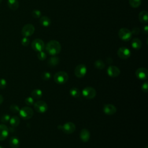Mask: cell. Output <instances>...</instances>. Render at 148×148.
Here are the masks:
<instances>
[{
	"label": "cell",
	"instance_id": "ffe728a7",
	"mask_svg": "<svg viewBox=\"0 0 148 148\" xmlns=\"http://www.w3.org/2000/svg\"><path fill=\"white\" fill-rule=\"evenodd\" d=\"M39 22L42 26H43L45 27H47L51 24V21L49 17H48L47 16H44L40 18Z\"/></svg>",
	"mask_w": 148,
	"mask_h": 148
},
{
	"label": "cell",
	"instance_id": "4316f807",
	"mask_svg": "<svg viewBox=\"0 0 148 148\" xmlns=\"http://www.w3.org/2000/svg\"><path fill=\"white\" fill-rule=\"evenodd\" d=\"M129 4L131 7L136 8L140 5L141 0H129Z\"/></svg>",
	"mask_w": 148,
	"mask_h": 148
},
{
	"label": "cell",
	"instance_id": "7402d4cb",
	"mask_svg": "<svg viewBox=\"0 0 148 148\" xmlns=\"http://www.w3.org/2000/svg\"><path fill=\"white\" fill-rule=\"evenodd\" d=\"M20 122V119L17 116H13L12 117H10L9 120V123L11 126L13 127H17Z\"/></svg>",
	"mask_w": 148,
	"mask_h": 148
},
{
	"label": "cell",
	"instance_id": "8992f818",
	"mask_svg": "<svg viewBox=\"0 0 148 148\" xmlns=\"http://www.w3.org/2000/svg\"><path fill=\"white\" fill-rule=\"evenodd\" d=\"M31 47L36 51H43L45 47V43L40 39H35L31 43Z\"/></svg>",
	"mask_w": 148,
	"mask_h": 148
},
{
	"label": "cell",
	"instance_id": "f1b7e54d",
	"mask_svg": "<svg viewBox=\"0 0 148 148\" xmlns=\"http://www.w3.org/2000/svg\"><path fill=\"white\" fill-rule=\"evenodd\" d=\"M10 119V115L8 114H4L2 116L1 118V122H2V123H6L8 122H9Z\"/></svg>",
	"mask_w": 148,
	"mask_h": 148
},
{
	"label": "cell",
	"instance_id": "3957f363",
	"mask_svg": "<svg viewBox=\"0 0 148 148\" xmlns=\"http://www.w3.org/2000/svg\"><path fill=\"white\" fill-rule=\"evenodd\" d=\"M19 114L22 119L28 120L33 116L34 111L30 107L24 106L20 109Z\"/></svg>",
	"mask_w": 148,
	"mask_h": 148
},
{
	"label": "cell",
	"instance_id": "d6a6232c",
	"mask_svg": "<svg viewBox=\"0 0 148 148\" xmlns=\"http://www.w3.org/2000/svg\"><path fill=\"white\" fill-rule=\"evenodd\" d=\"M32 15L35 18H39L41 16V12L39 10L35 9L32 12Z\"/></svg>",
	"mask_w": 148,
	"mask_h": 148
},
{
	"label": "cell",
	"instance_id": "ac0fdd59",
	"mask_svg": "<svg viewBox=\"0 0 148 148\" xmlns=\"http://www.w3.org/2000/svg\"><path fill=\"white\" fill-rule=\"evenodd\" d=\"M148 13L146 10L141 11L138 15V18L139 21L143 24H146L148 21Z\"/></svg>",
	"mask_w": 148,
	"mask_h": 148
},
{
	"label": "cell",
	"instance_id": "ab89813d",
	"mask_svg": "<svg viewBox=\"0 0 148 148\" xmlns=\"http://www.w3.org/2000/svg\"><path fill=\"white\" fill-rule=\"evenodd\" d=\"M3 102V97L2 95L0 94V105H1Z\"/></svg>",
	"mask_w": 148,
	"mask_h": 148
},
{
	"label": "cell",
	"instance_id": "60d3db41",
	"mask_svg": "<svg viewBox=\"0 0 148 148\" xmlns=\"http://www.w3.org/2000/svg\"><path fill=\"white\" fill-rule=\"evenodd\" d=\"M145 148H148V147H147V146H146V147H145Z\"/></svg>",
	"mask_w": 148,
	"mask_h": 148
},
{
	"label": "cell",
	"instance_id": "1f68e13d",
	"mask_svg": "<svg viewBox=\"0 0 148 148\" xmlns=\"http://www.w3.org/2000/svg\"><path fill=\"white\" fill-rule=\"evenodd\" d=\"M46 54L45 51H39L38 54V58H39V60H45L46 58Z\"/></svg>",
	"mask_w": 148,
	"mask_h": 148
},
{
	"label": "cell",
	"instance_id": "83f0119b",
	"mask_svg": "<svg viewBox=\"0 0 148 148\" xmlns=\"http://www.w3.org/2000/svg\"><path fill=\"white\" fill-rule=\"evenodd\" d=\"M51 73L47 71H45L41 74V78L43 80H48L51 78Z\"/></svg>",
	"mask_w": 148,
	"mask_h": 148
},
{
	"label": "cell",
	"instance_id": "836d02e7",
	"mask_svg": "<svg viewBox=\"0 0 148 148\" xmlns=\"http://www.w3.org/2000/svg\"><path fill=\"white\" fill-rule=\"evenodd\" d=\"M21 45L24 46H27L29 43V39L28 38V37H24L21 39Z\"/></svg>",
	"mask_w": 148,
	"mask_h": 148
},
{
	"label": "cell",
	"instance_id": "d4e9b609",
	"mask_svg": "<svg viewBox=\"0 0 148 148\" xmlns=\"http://www.w3.org/2000/svg\"><path fill=\"white\" fill-rule=\"evenodd\" d=\"M70 95L74 98H78L80 96V92L79 89L76 87H73L69 90Z\"/></svg>",
	"mask_w": 148,
	"mask_h": 148
},
{
	"label": "cell",
	"instance_id": "8fae6325",
	"mask_svg": "<svg viewBox=\"0 0 148 148\" xmlns=\"http://www.w3.org/2000/svg\"><path fill=\"white\" fill-rule=\"evenodd\" d=\"M117 55L121 59H127L131 56V51L126 47H121L117 50Z\"/></svg>",
	"mask_w": 148,
	"mask_h": 148
},
{
	"label": "cell",
	"instance_id": "d6986e66",
	"mask_svg": "<svg viewBox=\"0 0 148 148\" xmlns=\"http://www.w3.org/2000/svg\"><path fill=\"white\" fill-rule=\"evenodd\" d=\"M7 4L8 7L12 10H16L19 6V3L17 0H8Z\"/></svg>",
	"mask_w": 148,
	"mask_h": 148
},
{
	"label": "cell",
	"instance_id": "52a82bcc",
	"mask_svg": "<svg viewBox=\"0 0 148 148\" xmlns=\"http://www.w3.org/2000/svg\"><path fill=\"white\" fill-rule=\"evenodd\" d=\"M34 107L35 110L39 113H43L46 112L48 108L47 103L45 101L40 100L34 103Z\"/></svg>",
	"mask_w": 148,
	"mask_h": 148
},
{
	"label": "cell",
	"instance_id": "e575fe53",
	"mask_svg": "<svg viewBox=\"0 0 148 148\" xmlns=\"http://www.w3.org/2000/svg\"><path fill=\"white\" fill-rule=\"evenodd\" d=\"M7 85L6 80L5 79H0V89H4Z\"/></svg>",
	"mask_w": 148,
	"mask_h": 148
},
{
	"label": "cell",
	"instance_id": "9a60e30c",
	"mask_svg": "<svg viewBox=\"0 0 148 148\" xmlns=\"http://www.w3.org/2000/svg\"><path fill=\"white\" fill-rule=\"evenodd\" d=\"M103 110L105 114L108 115H112L116 112L117 109L116 106H114L113 105L108 103L104 105L103 108Z\"/></svg>",
	"mask_w": 148,
	"mask_h": 148
},
{
	"label": "cell",
	"instance_id": "6da1fadb",
	"mask_svg": "<svg viewBox=\"0 0 148 148\" xmlns=\"http://www.w3.org/2000/svg\"><path fill=\"white\" fill-rule=\"evenodd\" d=\"M45 49L47 53H49L50 55L56 56L61 51V46L57 40H51L47 42Z\"/></svg>",
	"mask_w": 148,
	"mask_h": 148
},
{
	"label": "cell",
	"instance_id": "2e32d148",
	"mask_svg": "<svg viewBox=\"0 0 148 148\" xmlns=\"http://www.w3.org/2000/svg\"><path fill=\"white\" fill-rule=\"evenodd\" d=\"M80 138L83 142H88L90 138V133L89 131L86 128L82 129L80 133Z\"/></svg>",
	"mask_w": 148,
	"mask_h": 148
},
{
	"label": "cell",
	"instance_id": "484cf974",
	"mask_svg": "<svg viewBox=\"0 0 148 148\" xmlns=\"http://www.w3.org/2000/svg\"><path fill=\"white\" fill-rule=\"evenodd\" d=\"M94 66L98 69H102L105 68V64L101 60H98L94 62Z\"/></svg>",
	"mask_w": 148,
	"mask_h": 148
},
{
	"label": "cell",
	"instance_id": "5b68a950",
	"mask_svg": "<svg viewBox=\"0 0 148 148\" xmlns=\"http://www.w3.org/2000/svg\"><path fill=\"white\" fill-rule=\"evenodd\" d=\"M58 128L62 130L65 134H71L75 131L76 127L72 122H66L63 125H58Z\"/></svg>",
	"mask_w": 148,
	"mask_h": 148
},
{
	"label": "cell",
	"instance_id": "603a6c76",
	"mask_svg": "<svg viewBox=\"0 0 148 148\" xmlns=\"http://www.w3.org/2000/svg\"><path fill=\"white\" fill-rule=\"evenodd\" d=\"M31 97L35 99H38L40 98L42 96V91L40 89L36 88L32 90V91L31 93Z\"/></svg>",
	"mask_w": 148,
	"mask_h": 148
},
{
	"label": "cell",
	"instance_id": "74e56055",
	"mask_svg": "<svg viewBox=\"0 0 148 148\" xmlns=\"http://www.w3.org/2000/svg\"><path fill=\"white\" fill-rule=\"evenodd\" d=\"M143 32L145 33V34H147V32H148V26L147 25H145L143 28Z\"/></svg>",
	"mask_w": 148,
	"mask_h": 148
},
{
	"label": "cell",
	"instance_id": "5bb4252c",
	"mask_svg": "<svg viewBox=\"0 0 148 148\" xmlns=\"http://www.w3.org/2000/svg\"><path fill=\"white\" fill-rule=\"evenodd\" d=\"M107 73L109 76L115 77L120 75V71L117 66L110 65L107 69Z\"/></svg>",
	"mask_w": 148,
	"mask_h": 148
},
{
	"label": "cell",
	"instance_id": "b9f144b4",
	"mask_svg": "<svg viewBox=\"0 0 148 148\" xmlns=\"http://www.w3.org/2000/svg\"><path fill=\"white\" fill-rule=\"evenodd\" d=\"M0 148H4V147H2V146H0Z\"/></svg>",
	"mask_w": 148,
	"mask_h": 148
},
{
	"label": "cell",
	"instance_id": "d590c367",
	"mask_svg": "<svg viewBox=\"0 0 148 148\" xmlns=\"http://www.w3.org/2000/svg\"><path fill=\"white\" fill-rule=\"evenodd\" d=\"M141 89H142V91H143L144 92H147L148 91V83H147V82H145V83H143L142 84Z\"/></svg>",
	"mask_w": 148,
	"mask_h": 148
},
{
	"label": "cell",
	"instance_id": "4fadbf2b",
	"mask_svg": "<svg viewBox=\"0 0 148 148\" xmlns=\"http://www.w3.org/2000/svg\"><path fill=\"white\" fill-rule=\"evenodd\" d=\"M9 128L5 124H0V141L4 140L6 139L9 135Z\"/></svg>",
	"mask_w": 148,
	"mask_h": 148
},
{
	"label": "cell",
	"instance_id": "7c38bea8",
	"mask_svg": "<svg viewBox=\"0 0 148 148\" xmlns=\"http://www.w3.org/2000/svg\"><path fill=\"white\" fill-rule=\"evenodd\" d=\"M135 75L137 78L140 80H145L148 76V70L145 68H139L136 69Z\"/></svg>",
	"mask_w": 148,
	"mask_h": 148
},
{
	"label": "cell",
	"instance_id": "9c48e42d",
	"mask_svg": "<svg viewBox=\"0 0 148 148\" xmlns=\"http://www.w3.org/2000/svg\"><path fill=\"white\" fill-rule=\"evenodd\" d=\"M35 31V27L31 24H25L21 29V34L24 37H28L32 35Z\"/></svg>",
	"mask_w": 148,
	"mask_h": 148
},
{
	"label": "cell",
	"instance_id": "f35d334b",
	"mask_svg": "<svg viewBox=\"0 0 148 148\" xmlns=\"http://www.w3.org/2000/svg\"><path fill=\"white\" fill-rule=\"evenodd\" d=\"M106 61H107V62H108V64H110V63H112L113 60H112V58L108 57V58L106 59Z\"/></svg>",
	"mask_w": 148,
	"mask_h": 148
},
{
	"label": "cell",
	"instance_id": "4dcf8cb0",
	"mask_svg": "<svg viewBox=\"0 0 148 148\" xmlns=\"http://www.w3.org/2000/svg\"><path fill=\"white\" fill-rule=\"evenodd\" d=\"M10 110L12 112L16 113L19 112L20 108H19V106L16 104H12L10 106Z\"/></svg>",
	"mask_w": 148,
	"mask_h": 148
},
{
	"label": "cell",
	"instance_id": "44dd1931",
	"mask_svg": "<svg viewBox=\"0 0 148 148\" xmlns=\"http://www.w3.org/2000/svg\"><path fill=\"white\" fill-rule=\"evenodd\" d=\"M131 46L133 49L135 50H139L142 47L141 40L137 38L133 39L131 42Z\"/></svg>",
	"mask_w": 148,
	"mask_h": 148
},
{
	"label": "cell",
	"instance_id": "e0dca14e",
	"mask_svg": "<svg viewBox=\"0 0 148 148\" xmlns=\"http://www.w3.org/2000/svg\"><path fill=\"white\" fill-rule=\"evenodd\" d=\"M9 145L12 148H18L20 146V140L17 136H12L9 139Z\"/></svg>",
	"mask_w": 148,
	"mask_h": 148
},
{
	"label": "cell",
	"instance_id": "30bf717a",
	"mask_svg": "<svg viewBox=\"0 0 148 148\" xmlns=\"http://www.w3.org/2000/svg\"><path fill=\"white\" fill-rule=\"evenodd\" d=\"M87 72V68L84 64H79L77 65L75 69L74 73L77 77L81 78L85 76Z\"/></svg>",
	"mask_w": 148,
	"mask_h": 148
},
{
	"label": "cell",
	"instance_id": "cb8c5ba5",
	"mask_svg": "<svg viewBox=\"0 0 148 148\" xmlns=\"http://www.w3.org/2000/svg\"><path fill=\"white\" fill-rule=\"evenodd\" d=\"M60 61V60L58 58V57L56 56H53L50 57L48 61H47V64L50 66H56L58 64Z\"/></svg>",
	"mask_w": 148,
	"mask_h": 148
},
{
	"label": "cell",
	"instance_id": "f546056e",
	"mask_svg": "<svg viewBox=\"0 0 148 148\" xmlns=\"http://www.w3.org/2000/svg\"><path fill=\"white\" fill-rule=\"evenodd\" d=\"M25 103L28 106H31L34 103V99L32 97H27L25 99Z\"/></svg>",
	"mask_w": 148,
	"mask_h": 148
},
{
	"label": "cell",
	"instance_id": "ba28073f",
	"mask_svg": "<svg viewBox=\"0 0 148 148\" xmlns=\"http://www.w3.org/2000/svg\"><path fill=\"white\" fill-rule=\"evenodd\" d=\"M82 95L88 99L94 98L96 95V90L92 87H86L82 90Z\"/></svg>",
	"mask_w": 148,
	"mask_h": 148
},
{
	"label": "cell",
	"instance_id": "7bdbcfd3",
	"mask_svg": "<svg viewBox=\"0 0 148 148\" xmlns=\"http://www.w3.org/2000/svg\"><path fill=\"white\" fill-rule=\"evenodd\" d=\"M1 2H2V0H0V3H1Z\"/></svg>",
	"mask_w": 148,
	"mask_h": 148
},
{
	"label": "cell",
	"instance_id": "277c9868",
	"mask_svg": "<svg viewBox=\"0 0 148 148\" xmlns=\"http://www.w3.org/2000/svg\"><path fill=\"white\" fill-rule=\"evenodd\" d=\"M119 37L123 41H129L132 37L131 31L126 28H122L119 31Z\"/></svg>",
	"mask_w": 148,
	"mask_h": 148
},
{
	"label": "cell",
	"instance_id": "7a4b0ae2",
	"mask_svg": "<svg viewBox=\"0 0 148 148\" xmlns=\"http://www.w3.org/2000/svg\"><path fill=\"white\" fill-rule=\"evenodd\" d=\"M68 75L64 71H59L56 73L54 75V82L59 84L65 83L68 80Z\"/></svg>",
	"mask_w": 148,
	"mask_h": 148
},
{
	"label": "cell",
	"instance_id": "8d00e7d4",
	"mask_svg": "<svg viewBox=\"0 0 148 148\" xmlns=\"http://www.w3.org/2000/svg\"><path fill=\"white\" fill-rule=\"evenodd\" d=\"M131 33H132V34H135V35H137L139 33V29L137 27H135L132 30Z\"/></svg>",
	"mask_w": 148,
	"mask_h": 148
}]
</instances>
